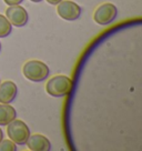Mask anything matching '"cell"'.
I'll list each match as a JSON object with an SVG mask.
<instances>
[{
	"label": "cell",
	"instance_id": "obj_1",
	"mask_svg": "<svg viewBox=\"0 0 142 151\" xmlns=\"http://www.w3.org/2000/svg\"><path fill=\"white\" fill-rule=\"evenodd\" d=\"M73 82L69 77L58 75L52 77L46 85V91L48 94L55 98L66 97L71 92Z\"/></svg>",
	"mask_w": 142,
	"mask_h": 151
},
{
	"label": "cell",
	"instance_id": "obj_2",
	"mask_svg": "<svg viewBox=\"0 0 142 151\" xmlns=\"http://www.w3.org/2000/svg\"><path fill=\"white\" fill-rule=\"evenodd\" d=\"M22 73L32 82H42L50 75V69L40 60H29L22 67Z\"/></svg>",
	"mask_w": 142,
	"mask_h": 151
},
{
	"label": "cell",
	"instance_id": "obj_3",
	"mask_svg": "<svg viewBox=\"0 0 142 151\" xmlns=\"http://www.w3.org/2000/svg\"><path fill=\"white\" fill-rule=\"evenodd\" d=\"M7 133L9 139H11L16 145H26V142L30 137V129H29L28 124L20 120V119H14L10 123L7 124Z\"/></svg>",
	"mask_w": 142,
	"mask_h": 151
},
{
	"label": "cell",
	"instance_id": "obj_4",
	"mask_svg": "<svg viewBox=\"0 0 142 151\" xmlns=\"http://www.w3.org/2000/svg\"><path fill=\"white\" fill-rule=\"evenodd\" d=\"M117 16H118L117 7L111 2H105V4L100 5L95 10L93 20L100 26H107L114 21Z\"/></svg>",
	"mask_w": 142,
	"mask_h": 151
},
{
	"label": "cell",
	"instance_id": "obj_5",
	"mask_svg": "<svg viewBox=\"0 0 142 151\" xmlns=\"http://www.w3.org/2000/svg\"><path fill=\"white\" fill-rule=\"evenodd\" d=\"M81 7L75 1L71 0H62L57 5L58 14L67 21H75L80 18Z\"/></svg>",
	"mask_w": 142,
	"mask_h": 151
},
{
	"label": "cell",
	"instance_id": "obj_6",
	"mask_svg": "<svg viewBox=\"0 0 142 151\" xmlns=\"http://www.w3.org/2000/svg\"><path fill=\"white\" fill-rule=\"evenodd\" d=\"M6 17L14 27H24L29 19L27 10L20 5L9 6L6 10Z\"/></svg>",
	"mask_w": 142,
	"mask_h": 151
},
{
	"label": "cell",
	"instance_id": "obj_7",
	"mask_svg": "<svg viewBox=\"0 0 142 151\" xmlns=\"http://www.w3.org/2000/svg\"><path fill=\"white\" fill-rule=\"evenodd\" d=\"M18 94V87L14 81L0 82V104H11Z\"/></svg>",
	"mask_w": 142,
	"mask_h": 151
},
{
	"label": "cell",
	"instance_id": "obj_8",
	"mask_svg": "<svg viewBox=\"0 0 142 151\" xmlns=\"http://www.w3.org/2000/svg\"><path fill=\"white\" fill-rule=\"evenodd\" d=\"M26 145L31 151H49L51 149L50 140L40 133H34L32 136L30 134Z\"/></svg>",
	"mask_w": 142,
	"mask_h": 151
},
{
	"label": "cell",
	"instance_id": "obj_9",
	"mask_svg": "<svg viewBox=\"0 0 142 151\" xmlns=\"http://www.w3.org/2000/svg\"><path fill=\"white\" fill-rule=\"evenodd\" d=\"M17 118L16 109L10 104H0V126H7Z\"/></svg>",
	"mask_w": 142,
	"mask_h": 151
},
{
	"label": "cell",
	"instance_id": "obj_10",
	"mask_svg": "<svg viewBox=\"0 0 142 151\" xmlns=\"http://www.w3.org/2000/svg\"><path fill=\"white\" fill-rule=\"evenodd\" d=\"M12 31V26L6 16L0 14V38L8 37Z\"/></svg>",
	"mask_w": 142,
	"mask_h": 151
},
{
	"label": "cell",
	"instance_id": "obj_11",
	"mask_svg": "<svg viewBox=\"0 0 142 151\" xmlns=\"http://www.w3.org/2000/svg\"><path fill=\"white\" fill-rule=\"evenodd\" d=\"M17 145L11 139H2L0 142V151H17Z\"/></svg>",
	"mask_w": 142,
	"mask_h": 151
},
{
	"label": "cell",
	"instance_id": "obj_12",
	"mask_svg": "<svg viewBox=\"0 0 142 151\" xmlns=\"http://www.w3.org/2000/svg\"><path fill=\"white\" fill-rule=\"evenodd\" d=\"M4 1H5L6 5L14 6V5H20V4H22L24 0H4Z\"/></svg>",
	"mask_w": 142,
	"mask_h": 151
},
{
	"label": "cell",
	"instance_id": "obj_13",
	"mask_svg": "<svg viewBox=\"0 0 142 151\" xmlns=\"http://www.w3.org/2000/svg\"><path fill=\"white\" fill-rule=\"evenodd\" d=\"M48 4H50V5H58L60 1H62V0H46Z\"/></svg>",
	"mask_w": 142,
	"mask_h": 151
},
{
	"label": "cell",
	"instance_id": "obj_14",
	"mask_svg": "<svg viewBox=\"0 0 142 151\" xmlns=\"http://www.w3.org/2000/svg\"><path fill=\"white\" fill-rule=\"evenodd\" d=\"M2 139H4V131H2V129L0 128V142H1Z\"/></svg>",
	"mask_w": 142,
	"mask_h": 151
},
{
	"label": "cell",
	"instance_id": "obj_15",
	"mask_svg": "<svg viewBox=\"0 0 142 151\" xmlns=\"http://www.w3.org/2000/svg\"><path fill=\"white\" fill-rule=\"evenodd\" d=\"M30 1H32V2H34V4H39V2H41L42 0H30Z\"/></svg>",
	"mask_w": 142,
	"mask_h": 151
},
{
	"label": "cell",
	"instance_id": "obj_16",
	"mask_svg": "<svg viewBox=\"0 0 142 151\" xmlns=\"http://www.w3.org/2000/svg\"><path fill=\"white\" fill-rule=\"evenodd\" d=\"M0 51H1V42H0Z\"/></svg>",
	"mask_w": 142,
	"mask_h": 151
}]
</instances>
